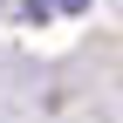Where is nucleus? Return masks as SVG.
Returning a JSON list of instances; mask_svg holds the SVG:
<instances>
[{"instance_id": "1", "label": "nucleus", "mask_w": 123, "mask_h": 123, "mask_svg": "<svg viewBox=\"0 0 123 123\" xmlns=\"http://www.w3.org/2000/svg\"><path fill=\"white\" fill-rule=\"evenodd\" d=\"M55 7H62V14H82V7H89V0H55Z\"/></svg>"}]
</instances>
